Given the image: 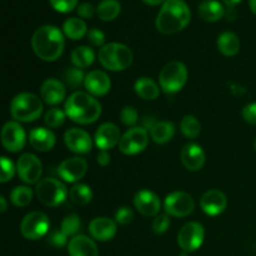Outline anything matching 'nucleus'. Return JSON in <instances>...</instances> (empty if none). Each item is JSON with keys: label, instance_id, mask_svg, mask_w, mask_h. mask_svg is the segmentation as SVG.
Instances as JSON below:
<instances>
[{"label": "nucleus", "instance_id": "f3484780", "mask_svg": "<svg viewBox=\"0 0 256 256\" xmlns=\"http://www.w3.org/2000/svg\"><path fill=\"white\" fill-rule=\"evenodd\" d=\"M122 135H120V129L118 125L112 122H104L98 128L95 132V145L100 150H110L114 146L119 145Z\"/></svg>", "mask_w": 256, "mask_h": 256}, {"label": "nucleus", "instance_id": "1a4fd4ad", "mask_svg": "<svg viewBox=\"0 0 256 256\" xmlns=\"http://www.w3.org/2000/svg\"><path fill=\"white\" fill-rule=\"evenodd\" d=\"M149 144V134L142 126L130 128L122 136L119 149L125 155H136L144 152Z\"/></svg>", "mask_w": 256, "mask_h": 256}, {"label": "nucleus", "instance_id": "58836bf2", "mask_svg": "<svg viewBox=\"0 0 256 256\" xmlns=\"http://www.w3.org/2000/svg\"><path fill=\"white\" fill-rule=\"evenodd\" d=\"M138 118H139V115H138L136 109L132 106H125L122 110V112H120V120H122V122L125 126L134 128V125L139 120Z\"/></svg>", "mask_w": 256, "mask_h": 256}, {"label": "nucleus", "instance_id": "c03bdc74", "mask_svg": "<svg viewBox=\"0 0 256 256\" xmlns=\"http://www.w3.org/2000/svg\"><path fill=\"white\" fill-rule=\"evenodd\" d=\"M48 242L54 248H64L68 242V236L62 230H55L49 235Z\"/></svg>", "mask_w": 256, "mask_h": 256}, {"label": "nucleus", "instance_id": "a211bd4d", "mask_svg": "<svg viewBox=\"0 0 256 256\" xmlns=\"http://www.w3.org/2000/svg\"><path fill=\"white\" fill-rule=\"evenodd\" d=\"M84 86L92 96H104L110 92L112 80L106 72L102 70H92L85 76Z\"/></svg>", "mask_w": 256, "mask_h": 256}, {"label": "nucleus", "instance_id": "ddd939ff", "mask_svg": "<svg viewBox=\"0 0 256 256\" xmlns=\"http://www.w3.org/2000/svg\"><path fill=\"white\" fill-rule=\"evenodd\" d=\"M2 142L10 152H18L24 149L26 134L18 122H8L2 130Z\"/></svg>", "mask_w": 256, "mask_h": 256}, {"label": "nucleus", "instance_id": "393cba45", "mask_svg": "<svg viewBox=\"0 0 256 256\" xmlns=\"http://www.w3.org/2000/svg\"><path fill=\"white\" fill-rule=\"evenodd\" d=\"M199 16L208 22H214L225 15V8L218 0H204L198 8Z\"/></svg>", "mask_w": 256, "mask_h": 256}, {"label": "nucleus", "instance_id": "4c0bfd02", "mask_svg": "<svg viewBox=\"0 0 256 256\" xmlns=\"http://www.w3.org/2000/svg\"><path fill=\"white\" fill-rule=\"evenodd\" d=\"M2 176H0V182L5 184L9 180L12 179L15 172H16V165H14V162L6 156H2Z\"/></svg>", "mask_w": 256, "mask_h": 256}, {"label": "nucleus", "instance_id": "2f4dec72", "mask_svg": "<svg viewBox=\"0 0 256 256\" xmlns=\"http://www.w3.org/2000/svg\"><path fill=\"white\" fill-rule=\"evenodd\" d=\"M70 200L76 205H88L92 200V188L85 184H75L69 192Z\"/></svg>", "mask_w": 256, "mask_h": 256}, {"label": "nucleus", "instance_id": "2eb2a0df", "mask_svg": "<svg viewBox=\"0 0 256 256\" xmlns=\"http://www.w3.org/2000/svg\"><path fill=\"white\" fill-rule=\"evenodd\" d=\"M64 142L68 149L75 154H88L92 148V136L79 128L66 130L64 134Z\"/></svg>", "mask_w": 256, "mask_h": 256}, {"label": "nucleus", "instance_id": "c85d7f7f", "mask_svg": "<svg viewBox=\"0 0 256 256\" xmlns=\"http://www.w3.org/2000/svg\"><path fill=\"white\" fill-rule=\"evenodd\" d=\"M175 135V125L170 122H159L150 130V136L156 144H165Z\"/></svg>", "mask_w": 256, "mask_h": 256}, {"label": "nucleus", "instance_id": "cd10ccee", "mask_svg": "<svg viewBox=\"0 0 256 256\" xmlns=\"http://www.w3.org/2000/svg\"><path fill=\"white\" fill-rule=\"evenodd\" d=\"M62 32L69 39L79 40L88 34L86 22L80 18H70L65 20L62 25Z\"/></svg>", "mask_w": 256, "mask_h": 256}, {"label": "nucleus", "instance_id": "49530a36", "mask_svg": "<svg viewBox=\"0 0 256 256\" xmlns=\"http://www.w3.org/2000/svg\"><path fill=\"white\" fill-rule=\"evenodd\" d=\"M78 14L80 18H84V19H90V18L94 16V14L96 12V9L92 6V4L90 2H82L78 6L76 9Z\"/></svg>", "mask_w": 256, "mask_h": 256}, {"label": "nucleus", "instance_id": "39448f33", "mask_svg": "<svg viewBox=\"0 0 256 256\" xmlns=\"http://www.w3.org/2000/svg\"><path fill=\"white\" fill-rule=\"evenodd\" d=\"M42 112V99L32 92H20L15 95L10 104V114L18 122H34Z\"/></svg>", "mask_w": 256, "mask_h": 256}, {"label": "nucleus", "instance_id": "9d476101", "mask_svg": "<svg viewBox=\"0 0 256 256\" xmlns=\"http://www.w3.org/2000/svg\"><path fill=\"white\" fill-rule=\"evenodd\" d=\"M205 239V230L200 222H190L180 229L178 234V245L182 252H192L200 249Z\"/></svg>", "mask_w": 256, "mask_h": 256}, {"label": "nucleus", "instance_id": "603ef678", "mask_svg": "<svg viewBox=\"0 0 256 256\" xmlns=\"http://www.w3.org/2000/svg\"><path fill=\"white\" fill-rule=\"evenodd\" d=\"M0 205H2V206H0V212H6L8 204H6V200H5L4 196H0Z\"/></svg>", "mask_w": 256, "mask_h": 256}, {"label": "nucleus", "instance_id": "79ce46f5", "mask_svg": "<svg viewBox=\"0 0 256 256\" xmlns=\"http://www.w3.org/2000/svg\"><path fill=\"white\" fill-rule=\"evenodd\" d=\"M134 219V212L128 206H122L116 210L115 212V222L118 224H122V225H128L132 222Z\"/></svg>", "mask_w": 256, "mask_h": 256}, {"label": "nucleus", "instance_id": "09e8293b", "mask_svg": "<svg viewBox=\"0 0 256 256\" xmlns=\"http://www.w3.org/2000/svg\"><path fill=\"white\" fill-rule=\"evenodd\" d=\"M156 122H155L154 118L146 116L144 120H142V128H144V129H146V130H152V128L156 125Z\"/></svg>", "mask_w": 256, "mask_h": 256}, {"label": "nucleus", "instance_id": "6e6d98bb", "mask_svg": "<svg viewBox=\"0 0 256 256\" xmlns=\"http://www.w3.org/2000/svg\"><path fill=\"white\" fill-rule=\"evenodd\" d=\"M180 256H188V252H182V254L180 255Z\"/></svg>", "mask_w": 256, "mask_h": 256}, {"label": "nucleus", "instance_id": "f8f14e48", "mask_svg": "<svg viewBox=\"0 0 256 256\" xmlns=\"http://www.w3.org/2000/svg\"><path fill=\"white\" fill-rule=\"evenodd\" d=\"M194 208V199L185 192H172L164 200L165 212L170 216L185 218L192 214Z\"/></svg>", "mask_w": 256, "mask_h": 256}, {"label": "nucleus", "instance_id": "bb28decb", "mask_svg": "<svg viewBox=\"0 0 256 256\" xmlns=\"http://www.w3.org/2000/svg\"><path fill=\"white\" fill-rule=\"evenodd\" d=\"M138 96L144 100H155L160 94V89L156 82L150 78H139L134 85Z\"/></svg>", "mask_w": 256, "mask_h": 256}, {"label": "nucleus", "instance_id": "20e7f679", "mask_svg": "<svg viewBox=\"0 0 256 256\" xmlns=\"http://www.w3.org/2000/svg\"><path fill=\"white\" fill-rule=\"evenodd\" d=\"M99 62L110 72H122L132 65L134 55L130 48L120 42H109L100 49Z\"/></svg>", "mask_w": 256, "mask_h": 256}, {"label": "nucleus", "instance_id": "a878e982", "mask_svg": "<svg viewBox=\"0 0 256 256\" xmlns=\"http://www.w3.org/2000/svg\"><path fill=\"white\" fill-rule=\"evenodd\" d=\"M218 49L225 56H235L240 50V39L232 32H225L218 38Z\"/></svg>", "mask_w": 256, "mask_h": 256}, {"label": "nucleus", "instance_id": "72a5a7b5", "mask_svg": "<svg viewBox=\"0 0 256 256\" xmlns=\"http://www.w3.org/2000/svg\"><path fill=\"white\" fill-rule=\"evenodd\" d=\"M32 192L28 186H15L10 192V202L18 208H25L32 202Z\"/></svg>", "mask_w": 256, "mask_h": 256}, {"label": "nucleus", "instance_id": "5701e85b", "mask_svg": "<svg viewBox=\"0 0 256 256\" xmlns=\"http://www.w3.org/2000/svg\"><path fill=\"white\" fill-rule=\"evenodd\" d=\"M55 135L46 128H35L29 134V142L36 152H46L55 146Z\"/></svg>", "mask_w": 256, "mask_h": 256}, {"label": "nucleus", "instance_id": "0eeeda50", "mask_svg": "<svg viewBox=\"0 0 256 256\" xmlns=\"http://www.w3.org/2000/svg\"><path fill=\"white\" fill-rule=\"evenodd\" d=\"M188 69L182 62H170L159 74L160 88L166 94H175L185 86L188 82Z\"/></svg>", "mask_w": 256, "mask_h": 256}, {"label": "nucleus", "instance_id": "c9c22d12", "mask_svg": "<svg viewBox=\"0 0 256 256\" xmlns=\"http://www.w3.org/2000/svg\"><path fill=\"white\" fill-rule=\"evenodd\" d=\"M65 118H66V114L65 112L60 110L59 108H52V109H49L46 112L44 116V122L46 124V126L52 128H59L64 124Z\"/></svg>", "mask_w": 256, "mask_h": 256}, {"label": "nucleus", "instance_id": "8fccbe9b", "mask_svg": "<svg viewBox=\"0 0 256 256\" xmlns=\"http://www.w3.org/2000/svg\"><path fill=\"white\" fill-rule=\"evenodd\" d=\"M230 88H232V89H230V90H232V94L236 95V96H239V95H242V94H244V92H245V89H244V88H242V86H239V85L232 84V86H230Z\"/></svg>", "mask_w": 256, "mask_h": 256}, {"label": "nucleus", "instance_id": "6ab92c4d", "mask_svg": "<svg viewBox=\"0 0 256 256\" xmlns=\"http://www.w3.org/2000/svg\"><path fill=\"white\" fill-rule=\"evenodd\" d=\"M200 206L202 212L209 216H216L224 212L228 206V199L220 190L212 189L205 192L200 199Z\"/></svg>", "mask_w": 256, "mask_h": 256}, {"label": "nucleus", "instance_id": "7ed1b4c3", "mask_svg": "<svg viewBox=\"0 0 256 256\" xmlns=\"http://www.w3.org/2000/svg\"><path fill=\"white\" fill-rule=\"evenodd\" d=\"M64 112L70 120L86 125L96 122L102 115V105L89 92H75L65 102Z\"/></svg>", "mask_w": 256, "mask_h": 256}, {"label": "nucleus", "instance_id": "f704fd0d", "mask_svg": "<svg viewBox=\"0 0 256 256\" xmlns=\"http://www.w3.org/2000/svg\"><path fill=\"white\" fill-rule=\"evenodd\" d=\"M85 76L86 75L84 74V72L76 66L66 68L62 72L64 82L72 89H78L79 86H82V84H84L85 82Z\"/></svg>", "mask_w": 256, "mask_h": 256}, {"label": "nucleus", "instance_id": "f03ea898", "mask_svg": "<svg viewBox=\"0 0 256 256\" xmlns=\"http://www.w3.org/2000/svg\"><path fill=\"white\" fill-rule=\"evenodd\" d=\"M192 19V12L184 0H166L162 5L155 25L164 35H172L188 26Z\"/></svg>", "mask_w": 256, "mask_h": 256}, {"label": "nucleus", "instance_id": "9b49d317", "mask_svg": "<svg viewBox=\"0 0 256 256\" xmlns=\"http://www.w3.org/2000/svg\"><path fill=\"white\" fill-rule=\"evenodd\" d=\"M16 172L25 184H38L42 174V162L36 155L25 152L18 159Z\"/></svg>", "mask_w": 256, "mask_h": 256}, {"label": "nucleus", "instance_id": "864d4df0", "mask_svg": "<svg viewBox=\"0 0 256 256\" xmlns=\"http://www.w3.org/2000/svg\"><path fill=\"white\" fill-rule=\"evenodd\" d=\"M222 2H224L225 4L228 5V8H234L235 5L239 4V2H242V0H222Z\"/></svg>", "mask_w": 256, "mask_h": 256}, {"label": "nucleus", "instance_id": "423d86ee", "mask_svg": "<svg viewBox=\"0 0 256 256\" xmlns=\"http://www.w3.org/2000/svg\"><path fill=\"white\" fill-rule=\"evenodd\" d=\"M35 194L40 202L49 208H56L66 200L68 192L66 186L60 180L54 178H45L36 184Z\"/></svg>", "mask_w": 256, "mask_h": 256}, {"label": "nucleus", "instance_id": "aec40b11", "mask_svg": "<svg viewBox=\"0 0 256 256\" xmlns=\"http://www.w3.org/2000/svg\"><path fill=\"white\" fill-rule=\"evenodd\" d=\"M180 160L189 172H199L205 164V152L200 145L190 142L182 149Z\"/></svg>", "mask_w": 256, "mask_h": 256}, {"label": "nucleus", "instance_id": "a18cd8bd", "mask_svg": "<svg viewBox=\"0 0 256 256\" xmlns=\"http://www.w3.org/2000/svg\"><path fill=\"white\" fill-rule=\"evenodd\" d=\"M242 114L245 122L252 125H256V102H252V104L244 106Z\"/></svg>", "mask_w": 256, "mask_h": 256}, {"label": "nucleus", "instance_id": "37998d69", "mask_svg": "<svg viewBox=\"0 0 256 256\" xmlns=\"http://www.w3.org/2000/svg\"><path fill=\"white\" fill-rule=\"evenodd\" d=\"M88 42L92 45V46H99L102 49L105 45V34L100 29H90L86 34Z\"/></svg>", "mask_w": 256, "mask_h": 256}, {"label": "nucleus", "instance_id": "b1692460", "mask_svg": "<svg viewBox=\"0 0 256 256\" xmlns=\"http://www.w3.org/2000/svg\"><path fill=\"white\" fill-rule=\"evenodd\" d=\"M68 252L70 256H99L95 242L85 235H76L72 238L68 245Z\"/></svg>", "mask_w": 256, "mask_h": 256}, {"label": "nucleus", "instance_id": "f257e3e1", "mask_svg": "<svg viewBox=\"0 0 256 256\" xmlns=\"http://www.w3.org/2000/svg\"><path fill=\"white\" fill-rule=\"evenodd\" d=\"M64 34L54 25L38 28L32 38V48L35 55L44 62H55L64 52Z\"/></svg>", "mask_w": 256, "mask_h": 256}, {"label": "nucleus", "instance_id": "4d7b16f0", "mask_svg": "<svg viewBox=\"0 0 256 256\" xmlns=\"http://www.w3.org/2000/svg\"><path fill=\"white\" fill-rule=\"evenodd\" d=\"M255 152H256V140H255Z\"/></svg>", "mask_w": 256, "mask_h": 256}, {"label": "nucleus", "instance_id": "5fc2aeb1", "mask_svg": "<svg viewBox=\"0 0 256 256\" xmlns=\"http://www.w3.org/2000/svg\"><path fill=\"white\" fill-rule=\"evenodd\" d=\"M249 5H250V9H252V12L256 15V0H249Z\"/></svg>", "mask_w": 256, "mask_h": 256}, {"label": "nucleus", "instance_id": "473e14b6", "mask_svg": "<svg viewBox=\"0 0 256 256\" xmlns=\"http://www.w3.org/2000/svg\"><path fill=\"white\" fill-rule=\"evenodd\" d=\"M180 132L188 139H195L202 132V124L194 115H185L180 122Z\"/></svg>", "mask_w": 256, "mask_h": 256}, {"label": "nucleus", "instance_id": "4be33fe9", "mask_svg": "<svg viewBox=\"0 0 256 256\" xmlns=\"http://www.w3.org/2000/svg\"><path fill=\"white\" fill-rule=\"evenodd\" d=\"M66 89L64 82L55 78L46 79L40 88V96L48 105H58L65 99Z\"/></svg>", "mask_w": 256, "mask_h": 256}, {"label": "nucleus", "instance_id": "6e6552de", "mask_svg": "<svg viewBox=\"0 0 256 256\" xmlns=\"http://www.w3.org/2000/svg\"><path fill=\"white\" fill-rule=\"evenodd\" d=\"M49 218L42 212H32L20 222V232L28 240H38L49 232Z\"/></svg>", "mask_w": 256, "mask_h": 256}, {"label": "nucleus", "instance_id": "dca6fc26", "mask_svg": "<svg viewBox=\"0 0 256 256\" xmlns=\"http://www.w3.org/2000/svg\"><path fill=\"white\" fill-rule=\"evenodd\" d=\"M134 206L144 216H156L162 208L159 196L150 190H140L134 196Z\"/></svg>", "mask_w": 256, "mask_h": 256}, {"label": "nucleus", "instance_id": "4468645a", "mask_svg": "<svg viewBox=\"0 0 256 256\" xmlns=\"http://www.w3.org/2000/svg\"><path fill=\"white\" fill-rule=\"evenodd\" d=\"M88 172V162L82 158L74 156L65 159L58 168V174L64 182H76L85 176Z\"/></svg>", "mask_w": 256, "mask_h": 256}, {"label": "nucleus", "instance_id": "7c9ffc66", "mask_svg": "<svg viewBox=\"0 0 256 256\" xmlns=\"http://www.w3.org/2000/svg\"><path fill=\"white\" fill-rule=\"evenodd\" d=\"M70 59H72L74 66L79 68V69H85V68H89L94 62L95 54L89 46L82 45V46H78L72 50Z\"/></svg>", "mask_w": 256, "mask_h": 256}, {"label": "nucleus", "instance_id": "de8ad7c7", "mask_svg": "<svg viewBox=\"0 0 256 256\" xmlns=\"http://www.w3.org/2000/svg\"><path fill=\"white\" fill-rule=\"evenodd\" d=\"M98 164L100 166H108L110 164V155L106 150H100V152L98 154V159H96Z\"/></svg>", "mask_w": 256, "mask_h": 256}, {"label": "nucleus", "instance_id": "a19ab883", "mask_svg": "<svg viewBox=\"0 0 256 256\" xmlns=\"http://www.w3.org/2000/svg\"><path fill=\"white\" fill-rule=\"evenodd\" d=\"M49 2L52 9L64 14L72 12L78 6V0H49Z\"/></svg>", "mask_w": 256, "mask_h": 256}, {"label": "nucleus", "instance_id": "c756f323", "mask_svg": "<svg viewBox=\"0 0 256 256\" xmlns=\"http://www.w3.org/2000/svg\"><path fill=\"white\" fill-rule=\"evenodd\" d=\"M122 12V5L118 0H102L96 6V15L102 22L116 19Z\"/></svg>", "mask_w": 256, "mask_h": 256}, {"label": "nucleus", "instance_id": "3c124183", "mask_svg": "<svg viewBox=\"0 0 256 256\" xmlns=\"http://www.w3.org/2000/svg\"><path fill=\"white\" fill-rule=\"evenodd\" d=\"M146 5H152V6H156V5L164 4L166 0H142Z\"/></svg>", "mask_w": 256, "mask_h": 256}, {"label": "nucleus", "instance_id": "412c9836", "mask_svg": "<svg viewBox=\"0 0 256 256\" xmlns=\"http://www.w3.org/2000/svg\"><path fill=\"white\" fill-rule=\"evenodd\" d=\"M116 222L109 218H95L89 224V232L98 242H109L116 235Z\"/></svg>", "mask_w": 256, "mask_h": 256}, {"label": "nucleus", "instance_id": "ea45409f", "mask_svg": "<svg viewBox=\"0 0 256 256\" xmlns=\"http://www.w3.org/2000/svg\"><path fill=\"white\" fill-rule=\"evenodd\" d=\"M169 226H170V218L168 214L156 215L154 222H152V232L158 235L164 234L165 232H168Z\"/></svg>", "mask_w": 256, "mask_h": 256}, {"label": "nucleus", "instance_id": "e433bc0d", "mask_svg": "<svg viewBox=\"0 0 256 256\" xmlns=\"http://www.w3.org/2000/svg\"><path fill=\"white\" fill-rule=\"evenodd\" d=\"M80 229V218L76 214H70L65 216L62 222V232L66 236L75 235Z\"/></svg>", "mask_w": 256, "mask_h": 256}]
</instances>
